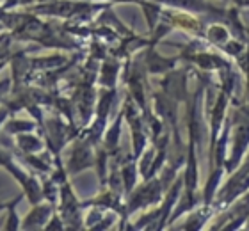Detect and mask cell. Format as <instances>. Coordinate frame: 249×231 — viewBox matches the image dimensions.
I'll return each instance as SVG.
<instances>
[{"mask_svg":"<svg viewBox=\"0 0 249 231\" xmlns=\"http://www.w3.org/2000/svg\"><path fill=\"white\" fill-rule=\"evenodd\" d=\"M167 16L171 20V25L182 27L183 31L192 32V34H201V23L196 18H192L191 15H187V13H167Z\"/></svg>","mask_w":249,"mask_h":231,"instance_id":"obj_1","label":"cell"},{"mask_svg":"<svg viewBox=\"0 0 249 231\" xmlns=\"http://www.w3.org/2000/svg\"><path fill=\"white\" fill-rule=\"evenodd\" d=\"M205 36H207L208 41H212L213 45L224 46L230 41V32L224 25H219V23H213L205 31Z\"/></svg>","mask_w":249,"mask_h":231,"instance_id":"obj_2","label":"cell"}]
</instances>
